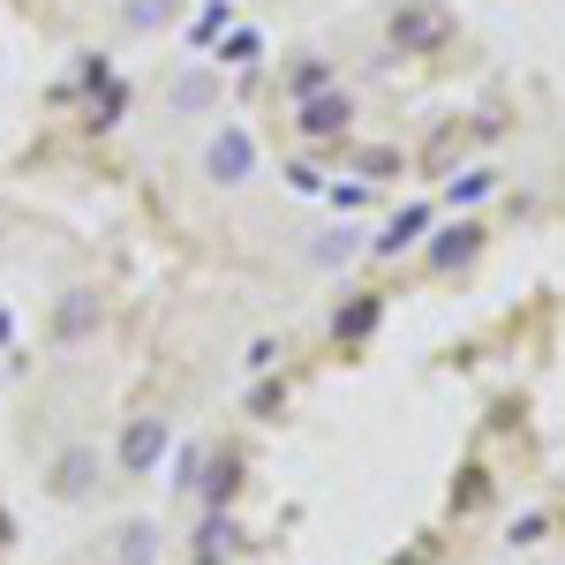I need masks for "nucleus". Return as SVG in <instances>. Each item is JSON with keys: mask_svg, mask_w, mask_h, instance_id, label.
I'll use <instances>...</instances> for the list:
<instances>
[{"mask_svg": "<svg viewBox=\"0 0 565 565\" xmlns=\"http://www.w3.org/2000/svg\"><path fill=\"white\" fill-rule=\"evenodd\" d=\"M159 452H167V423H129V437H121V468H129V476H143Z\"/></svg>", "mask_w": 565, "mask_h": 565, "instance_id": "f257e3e1", "label": "nucleus"}, {"mask_svg": "<svg viewBox=\"0 0 565 565\" xmlns=\"http://www.w3.org/2000/svg\"><path fill=\"white\" fill-rule=\"evenodd\" d=\"M204 167H212V181H242V174H249V136H242V129H218V143H212V159H204Z\"/></svg>", "mask_w": 565, "mask_h": 565, "instance_id": "f03ea898", "label": "nucleus"}, {"mask_svg": "<svg viewBox=\"0 0 565 565\" xmlns=\"http://www.w3.org/2000/svg\"><path fill=\"white\" fill-rule=\"evenodd\" d=\"M90 476H98V460H90V452H61V468H53V490H61V498H84Z\"/></svg>", "mask_w": 565, "mask_h": 565, "instance_id": "7ed1b4c3", "label": "nucleus"}, {"mask_svg": "<svg viewBox=\"0 0 565 565\" xmlns=\"http://www.w3.org/2000/svg\"><path fill=\"white\" fill-rule=\"evenodd\" d=\"M129 23H136V31H159V23H174V0H129Z\"/></svg>", "mask_w": 565, "mask_h": 565, "instance_id": "20e7f679", "label": "nucleus"}, {"mask_svg": "<svg viewBox=\"0 0 565 565\" xmlns=\"http://www.w3.org/2000/svg\"><path fill=\"white\" fill-rule=\"evenodd\" d=\"M0 543H8V521H0Z\"/></svg>", "mask_w": 565, "mask_h": 565, "instance_id": "39448f33", "label": "nucleus"}]
</instances>
